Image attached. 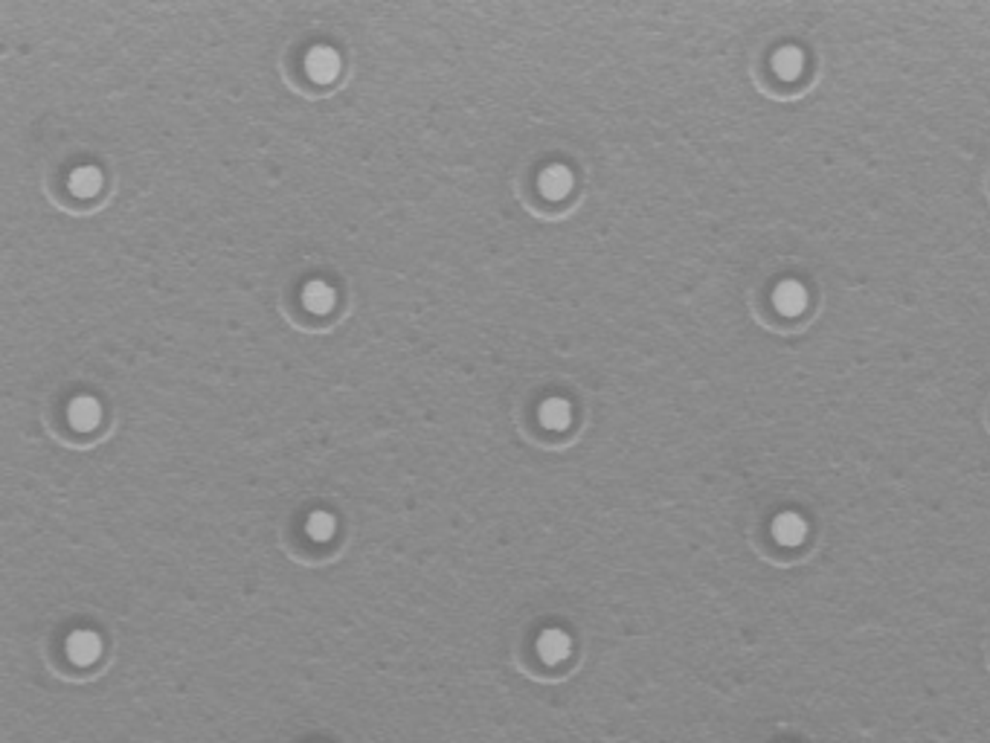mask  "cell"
<instances>
[{
  "label": "cell",
  "instance_id": "obj_7",
  "mask_svg": "<svg viewBox=\"0 0 990 743\" xmlns=\"http://www.w3.org/2000/svg\"><path fill=\"white\" fill-rule=\"evenodd\" d=\"M572 183L576 181H572V172L567 169V166H549V169H544L538 177V190L544 197H549V201H561V197H567L572 192Z\"/></svg>",
  "mask_w": 990,
  "mask_h": 743
},
{
  "label": "cell",
  "instance_id": "obj_12",
  "mask_svg": "<svg viewBox=\"0 0 990 743\" xmlns=\"http://www.w3.org/2000/svg\"><path fill=\"white\" fill-rule=\"evenodd\" d=\"M306 531H308V538L317 540V543L331 540L335 538V531H337V517L331 515V511H314L306 522Z\"/></svg>",
  "mask_w": 990,
  "mask_h": 743
},
{
  "label": "cell",
  "instance_id": "obj_11",
  "mask_svg": "<svg viewBox=\"0 0 990 743\" xmlns=\"http://www.w3.org/2000/svg\"><path fill=\"white\" fill-rule=\"evenodd\" d=\"M773 70L781 79H796L805 70V52L799 47H781L773 56Z\"/></svg>",
  "mask_w": 990,
  "mask_h": 743
},
{
  "label": "cell",
  "instance_id": "obj_10",
  "mask_svg": "<svg viewBox=\"0 0 990 743\" xmlns=\"http://www.w3.org/2000/svg\"><path fill=\"white\" fill-rule=\"evenodd\" d=\"M102 183H105V177H102L99 166H79V169H73L67 181L70 192L76 197H93L102 190Z\"/></svg>",
  "mask_w": 990,
  "mask_h": 743
},
{
  "label": "cell",
  "instance_id": "obj_3",
  "mask_svg": "<svg viewBox=\"0 0 990 743\" xmlns=\"http://www.w3.org/2000/svg\"><path fill=\"white\" fill-rule=\"evenodd\" d=\"M773 306L778 308V313H785V317H799V313L808 308V290H805V285H801V282H796V279L778 282L776 290H773Z\"/></svg>",
  "mask_w": 990,
  "mask_h": 743
},
{
  "label": "cell",
  "instance_id": "obj_6",
  "mask_svg": "<svg viewBox=\"0 0 990 743\" xmlns=\"http://www.w3.org/2000/svg\"><path fill=\"white\" fill-rule=\"evenodd\" d=\"M773 538L781 546H799L808 538V520L796 515V511H781L773 520Z\"/></svg>",
  "mask_w": 990,
  "mask_h": 743
},
{
  "label": "cell",
  "instance_id": "obj_4",
  "mask_svg": "<svg viewBox=\"0 0 990 743\" xmlns=\"http://www.w3.org/2000/svg\"><path fill=\"white\" fill-rule=\"evenodd\" d=\"M67 422L76 427L79 433H88L93 430L99 422H102V404L97 401L93 395H79L73 398L70 406H67Z\"/></svg>",
  "mask_w": 990,
  "mask_h": 743
},
{
  "label": "cell",
  "instance_id": "obj_9",
  "mask_svg": "<svg viewBox=\"0 0 990 743\" xmlns=\"http://www.w3.org/2000/svg\"><path fill=\"white\" fill-rule=\"evenodd\" d=\"M538 418L546 430H567L572 424V406L567 398H546V401L540 404Z\"/></svg>",
  "mask_w": 990,
  "mask_h": 743
},
{
  "label": "cell",
  "instance_id": "obj_8",
  "mask_svg": "<svg viewBox=\"0 0 990 743\" xmlns=\"http://www.w3.org/2000/svg\"><path fill=\"white\" fill-rule=\"evenodd\" d=\"M302 306L311 313H329L337 306V290L322 279H311L306 288H302Z\"/></svg>",
  "mask_w": 990,
  "mask_h": 743
},
{
  "label": "cell",
  "instance_id": "obj_5",
  "mask_svg": "<svg viewBox=\"0 0 990 743\" xmlns=\"http://www.w3.org/2000/svg\"><path fill=\"white\" fill-rule=\"evenodd\" d=\"M569 651H572V639H569V633L558 631V627H549V631L540 633V639H538V656L544 659L546 665H558V662H564V659L569 656Z\"/></svg>",
  "mask_w": 990,
  "mask_h": 743
},
{
  "label": "cell",
  "instance_id": "obj_1",
  "mask_svg": "<svg viewBox=\"0 0 990 743\" xmlns=\"http://www.w3.org/2000/svg\"><path fill=\"white\" fill-rule=\"evenodd\" d=\"M306 73L320 85H329L340 76V52L335 47H311L306 56Z\"/></svg>",
  "mask_w": 990,
  "mask_h": 743
},
{
  "label": "cell",
  "instance_id": "obj_2",
  "mask_svg": "<svg viewBox=\"0 0 990 743\" xmlns=\"http://www.w3.org/2000/svg\"><path fill=\"white\" fill-rule=\"evenodd\" d=\"M67 656L73 665H93L102 656V636L97 631H73L67 636Z\"/></svg>",
  "mask_w": 990,
  "mask_h": 743
}]
</instances>
